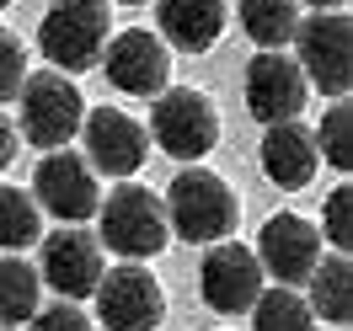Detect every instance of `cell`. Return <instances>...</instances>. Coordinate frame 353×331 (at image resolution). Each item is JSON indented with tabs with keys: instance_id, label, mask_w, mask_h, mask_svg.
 <instances>
[{
	"instance_id": "cell-1",
	"label": "cell",
	"mask_w": 353,
	"mask_h": 331,
	"mask_svg": "<svg viewBox=\"0 0 353 331\" xmlns=\"http://www.w3.org/2000/svg\"><path fill=\"white\" fill-rule=\"evenodd\" d=\"M166 230H172L176 241L188 246H214L225 241L230 230H236V193H230V182L214 177V171H203V166H188V171H176L172 187H166Z\"/></svg>"
},
{
	"instance_id": "cell-2",
	"label": "cell",
	"mask_w": 353,
	"mask_h": 331,
	"mask_svg": "<svg viewBox=\"0 0 353 331\" xmlns=\"http://www.w3.org/2000/svg\"><path fill=\"white\" fill-rule=\"evenodd\" d=\"M112 38L108 0H54L38 22V48L54 70L81 75V70L102 65V48Z\"/></svg>"
},
{
	"instance_id": "cell-3",
	"label": "cell",
	"mask_w": 353,
	"mask_h": 331,
	"mask_svg": "<svg viewBox=\"0 0 353 331\" xmlns=\"http://www.w3.org/2000/svg\"><path fill=\"white\" fill-rule=\"evenodd\" d=\"M17 107H22L27 145H38V150H65L70 139L81 134L86 96H81V86H75V75H65V70H38V75L22 81Z\"/></svg>"
},
{
	"instance_id": "cell-4",
	"label": "cell",
	"mask_w": 353,
	"mask_h": 331,
	"mask_svg": "<svg viewBox=\"0 0 353 331\" xmlns=\"http://www.w3.org/2000/svg\"><path fill=\"white\" fill-rule=\"evenodd\" d=\"M97 220H102V235H97V241L108 246V251H118V257H129V262L161 257L166 241H172L161 198H155L150 187H139V182L112 187V198L97 203Z\"/></svg>"
},
{
	"instance_id": "cell-5",
	"label": "cell",
	"mask_w": 353,
	"mask_h": 331,
	"mask_svg": "<svg viewBox=\"0 0 353 331\" xmlns=\"http://www.w3.org/2000/svg\"><path fill=\"white\" fill-rule=\"evenodd\" d=\"M294 65L305 75V86L327 96H348L353 86V22L348 11H316L294 27Z\"/></svg>"
},
{
	"instance_id": "cell-6",
	"label": "cell",
	"mask_w": 353,
	"mask_h": 331,
	"mask_svg": "<svg viewBox=\"0 0 353 331\" xmlns=\"http://www.w3.org/2000/svg\"><path fill=\"white\" fill-rule=\"evenodd\" d=\"M150 134L172 160H203V155L220 145V112H214V102H209L203 91L172 86V91L155 96Z\"/></svg>"
},
{
	"instance_id": "cell-7",
	"label": "cell",
	"mask_w": 353,
	"mask_h": 331,
	"mask_svg": "<svg viewBox=\"0 0 353 331\" xmlns=\"http://www.w3.org/2000/svg\"><path fill=\"white\" fill-rule=\"evenodd\" d=\"M263 262H257V251H246L241 241H214L209 246V257L199 267V294L203 305L214 310V315H241V310L257 305V294H263Z\"/></svg>"
},
{
	"instance_id": "cell-8",
	"label": "cell",
	"mask_w": 353,
	"mask_h": 331,
	"mask_svg": "<svg viewBox=\"0 0 353 331\" xmlns=\"http://www.w3.org/2000/svg\"><path fill=\"white\" fill-rule=\"evenodd\" d=\"M97 321L108 331H155L166 315V294L145 267H112L97 284Z\"/></svg>"
},
{
	"instance_id": "cell-9",
	"label": "cell",
	"mask_w": 353,
	"mask_h": 331,
	"mask_svg": "<svg viewBox=\"0 0 353 331\" xmlns=\"http://www.w3.org/2000/svg\"><path fill=\"white\" fill-rule=\"evenodd\" d=\"M102 70H108V81L123 96H161L166 81H172V48L161 43L150 27H129V32L108 38Z\"/></svg>"
},
{
	"instance_id": "cell-10",
	"label": "cell",
	"mask_w": 353,
	"mask_h": 331,
	"mask_svg": "<svg viewBox=\"0 0 353 331\" xmlns=\"http://www.w3.org/2000/svg\"><path fill=\"white\" fill-rule=\"evenodd\" d=\"M32 198L38 209H48L54 220L65 224H81L97 214L102 203V187H97V171H91L86 155H70V150H48L38 177H32Z\"/></svg>"
},
{
	"instance_id": "cell-11",
	"label": "cell",
	"mask_w": 353,
	"mask_h": 331,
	"mask_svg": "<svg viewBox=\"0 0 353 331\" xmlns=\"http://www.w3.org/2000/svg\"><path fill=\"white\" fill-rule=\"evenodd\" d=\"M81 139H86L91 171H102V177H134L150 155V129L118 107H91L81 118Z\"/></svg>"
},
{
	"instance_id": "cell-12",
	"label": "cell",
	"mask_w": 353,
	"mask_h": 331,
	"mask_svg": "<svg viewBox=\"0 0 353 331\" xmlns=\"http://www.w3.org/2000/svg\"><path fill=\"white\" fill-rule=\"evenodd\" d=\"M102 241L86 235L81 224H65L43 241V262H38V278H43L59 299H91L97 284H102Z\"/></svg>"
},
{
	"instance_id": "cell-13",
	"label": "cell",
	"mask_w": 353,
	"mask_h": 331,
	"mask_svg": "<svg viewBox=\"0 0 353 331\" xmlns=\"http://www.w3.org/2000/svg\"><path fill=\"white\" fill-rule=\"evenodd\" d=\"M305 75L289 59L284 48H263L252 65H246V112L257 123H284V118H300L305 112Z\"/></svg>"
},
{
	"instance_id": "cell-14",
	"label": "cell",
	"mask_w": 353,
	"mask_h": 331,
	"mask_svg": "<svg viewBox=\"0 0 353 331\" xmlns=\"http://www.w3.org/2000/svg\"><path fill=\"white\" fill-rule=\"evenodd\" d=\"M257 262H263L268 278H279L289 288L305 284L310 267L321 262V230L300 214H273L257 235Z\"/></svg>"
},
{
	"instance_id": "cell-15",
	"label": "cell",
	"mask_w": 353,
	"mask_h": 331,
	"mask_svg": "<svg viewBox=\"0 0 353 331\" xmlns=\"http://www.w3.org/2000/svg\"><path fill=\"white\" fill-rule=\"evenodd\" d=\"M321 155H316V134L300 123V118H284V123H268L263 134V171L273 187L284 193H300L310 177H316Z\"/></svg>"
},
{
	"instance_id": "cell-16",
	"label": "cell",
	"mask_w": 353,
	"mask_h": 331,
	"mask_svg": "<svg viewBox=\"0 0 353 331\" xmlns=\"http://www.w3.org/2000/svg\"><path fill=\"white\" fill-rule=\"evenodd\" d=\"M155 17H161V43L182 54H203L225 32V0H161Z\"/></svg>"
},
{
	"instance_id": "cell-17",
	"label": "cell",
	"mask_w": 353,
	"mask_h": 331,
	"mask_svg": "<svg viewBox=\"0 0 353 331\" xmlns=\"http://www.w3.org/2000/svg\"><path fill=\"white\" fill-rule=\"evenodd\" d=\"M310 315L316 321H332V326H348L353 321V262L348 251H337V257H321V262L310 267Z\"/></svg>"
},
{
	"instance_id": "cell-18",
	"label": "cell",
	"mask_w": 353,
	"mask_h": 331,
	"mask_svg": "<svg viewBox=\"0 0 353 331\" xmlns=\"http://www.w3.org/2000/svg\"><path fill=\"white\" fill-rule=\"evenodd\" d=\"M38 267H27L17 251H6L0 257V326H27L32 321V310H38Z\"/></svg>"
},
{
	"instance_id": "cell-19",
	"label": "cell",
	"mask_w": 353,
	"mask_h": 331,
	"mask_svg": "<svg viewBox=\"0 0 353 331\" xmlns=\"http://www.w3.org/2000/svg\"><path fill=\"white\" fill-rule=\"evenodd\" d=\"M300 27V0H241V32L257 48H284Z\"/></svg>"
},
{
	"instance_id": "cell-20",
	"label": "cell",
	"mask_w": 353,
	"mask_h": 331,
	"mask_svg": "<svg viewBox=\"0 0 353 331\" xmlns=\"http://www.w3.org/2000/svg\"><path fill=\"white\" fill-rule=\"evenodd\" d=\"M252 331H316V315H310L305 294H294L289 284H279V288H263V294H257Z\"/></svg>"
},
{
	"instance_id": "cell-21",
	"label": "cell",
	"mask_w": 353,
	"mask_h": 331,
	"mask_svg": "<svg viewBox=\"0 0 353 331\" xmlns=\"http://www.w3.org/2000/svg\"><path fill=\"white\" fill-rule=\"evenodd\" d=\"M43 235L38 198H27L22 187H0V251H22Z\"/></svg>"
},
{
	"instance_id": "cell-22",
	"label": "cell",
	"mask_w": 353,
	"mask_h": 331,
	"mask_svg": "<svg viewBox=\"0 0 353 331\" xmlns=\"http://www.w3.org/2000/svg\"><path fill=\"white\" fill-rule=\"evenodd\" d=\"M316 155H327L332 171H353V107L337 96L316 129Z\"/></svg>"
},
{
	"instance_id": "cell-23",
	"label": "cell",
	"mask_w": 353,
	"mask_h": 331,
	"mask_svg": "<svg viewBox=\"0 0 353 331\" xmlns=\"http://www.w3.org/2000/svg\"><path fill=\"white\" fill-rule=\"evenodd\" d=\"M22 81H27V48L17 32L0 27V102H11L22 91Z\"/></svg>"
},
{
	"instance_id": "cell-24",
	"label": "cell",
	"mask_w": 353,
	"mask_h": 331,
	"mask_svg": "<svg viewBox=\"0 0 353 331\" xmlns=\"http://www.w3.org/2000/svg\"><path fill=\"white\" fill-rule=\"evenodd\" d=\"M321 220H327V241L337 246V251H348L353 246V187H332Z\"/></svg>"
},
{
	"instance_id": "cell-25",
	"label": "cell",
	"mask_w": 353,
	"mask_h": 331,
	"mask_svg": "<svg viewBox=\"0 0 353 331\" xmlns=\"http://www.w3.org/2000/svg\"><path fill=\"white\" fill-rule=\"evenodd\" d=\"M32 331H91L86 310H75V299H59L48 310H32Z\"/></svg>"
},
{
	"instance_id": "cell-26",
	"label": "cell",
	"mask_w": 353,
	"mask_h": 331,
	"mask_svg": "<svg viewBox=\"0 0 353 331\" xmlns=\"http://www.w3.org/2000/svg\"><path fill=\"white\" fill-rule=\"evenodd\" d=\"M11 160H17V123L0 112V171H6Z\"/></svg>"
},
{
	"instance_id": "cell-27",
	"label": "cell",
	"mask_w": 353,
	"mask_h": 331,
	"mask_svg": "<svg viewBox=\"0 0 353 331\" xmlns=\"http://www.w3.org/2000/svg\"><path fill=\"white\" fill-rule=\"evenodd\" d=\"M305 6H316V11H343L348 0H305Z\"/></svg>"
},
{
	"instance_id": "cell-28",
	"label": "cell",
	"mask_w": 353,
	"mask_h": 331,
	"mask_svg": "<svg viewBox=\"0 0 353 331\" xmlns=\"http://www.w3.org/2000/svg\"><path fill=\"white\" fill-rule=\"evenodd\" d=\"M123 6H145V0H123Z\"/></svg>"
},
{
	"instance_id": "cell-29",
	"label": "cell",
	"mask_w": 353,
	"mask_h": 331,
	"mask_svg": "<svg viewBox=\"0 0 353 331\" xmlns=\"http://www.w3.org/2000/svg\"><path fill=\"white\" fill-rule=\"evenodd\" d=\"M6 6H11V0H0V11H6Z\"/></svg>"
},
{
	"instance_id": "cell-30",
	"label": "cell",
	"mask_w": 353,
	"mask_h": 331,
	"mask_svg": "<svg viewBox=\"0 0 353 331\" xmlns=\"http://www.w3.org/2000/svg\"><path fill=\"white\" fill-rule=\"evenodd\" d=\"M337 331H343V326H337Z\"/></svg>"
}]
</instances>
